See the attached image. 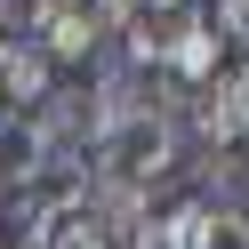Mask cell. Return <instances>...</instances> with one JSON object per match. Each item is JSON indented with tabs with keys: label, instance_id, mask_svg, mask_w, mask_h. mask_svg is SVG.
<instances>
[{
	"label": "cell",
	"instance_id": "8",
	"mask_svg": "<svg viewBox=\"0 0 249 249\" xmlns=\"http://www.w3.org/2000/svg\"><path fill=\"white\" fill-rule=\"evenodd\" d=\"M145 8H161V17H169V8H185V0H137V17H145Z\"/></svg>",
	"mask_w": 249,
	"mask_h": 249
},
{
	"label": "cell",
	"instance_id": "1",
	"mask_svg": "<svg viewBox=\"0 0 249 249\" xmlns=\"http://www.w3.org/2000/svg\"><path fill=\"white\" fill-rule=\"evenodd\" d=\"M177 169V121L169 113H129L113 129H97V161H89V185H121V193H153V185Z\"/></svg>",
	"mask_w": 249,
	"mask_h": 249
},
{
	"label": "cell",
	"instance_id": "9",
	"mask_svg": "<svg viewBox=\"0 0 249 249\" xmlns=\"http://www.w3.org/2000/svg\"><path fill=\"white\" fill-rule=\"evenodd\" d=\"M0 209H8V185H0Z\"/></svg>",
	"mask_w": 249,
	"mask_h": 249
},
{
	"label": "cell",
	"instance_id": "7",
	"mask_svg": "<svg viewBox=\"0 0 249 249\" xmlns=\"http://www.w3.org/2000/svg\"><path fill=\"white\" fill-rule=\"evenodd\" d=\"M217 33H225V40H241V49H249V0H217Z\"/></svg>",
	"mask_w": 249,
	"mask_h": 249
},
{
	"label": "cell",
	"instance_id": "4",
	"mask_svg": "<svg viewBox=\"0 0 249 249\" xmlns=\"http://www.w3.org/2000/svg\"><path fill=\"white\" fill-rule=\"evenodd\" d=\"M97 8H81V0H56V17L40 24V56H49V65H81L89 49H97Z\"/></svg>",
	"mask_w": 249,
	"mask_h": 249
},
{
	"label": "cell",
	"instance_id": "6",
	"mask_svg": "<svg viewBox=\"0 0 249 249\" xmlns=\"http://www.w3.org/2000/svg\"><path fill=\"white\" fill-rule=\"evenodd\" d=\"M217 97H225V113H233V137H241V129H249V65L225 72V81H217Z\"/></svg>",
	"mask_w": 249,
	"mask_h": 249
},
{
	"label": "cell",
	"instance_id": "2",
	"mask_svg": "<svg viewBox=\"0 0 249 249\" xmlns=\"http://www.w3.org/2000/svg\"><path fill=\"white\" fill-rule=\"evenodd\" d=\"M56 89V65L40 56V40H0V105L8 113H33Z\"/></svg>",
	"mask_w": 249,
	"mask_h": 249
},
{
	"label": "cell",
	"instance_id": "5",
	"mask_svg": "<svg viewBox=\"0 0 249 249\" xmlns=\"http://www.w3.org/2000/svg\"><path fill=\"white\" fill-rule=\"evenodd\" d=\"M233 225H241V209H217V201H177V209L161 217L169 249H217Z\"/></svg>",
	"mask_w": 249,
	"mask_h": 249
},
{
	"label": "cell",
	"instance_id": "3",
	"mask_svg": "<svg viewBox=\"0 0 249 249\" xmlns=\"http://www.w3.org/2000/svg\"><path fill=\"white\" fill-rule=\"evenodd\" d=\"M217 56H225V33H217V24L201 17V8H177V40H169V72L201 89V81L217 72Z\"/></svg>",
	"mask_w": 249,
	"mask_h": 249
}]
</instances>
